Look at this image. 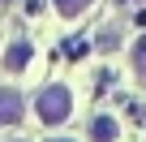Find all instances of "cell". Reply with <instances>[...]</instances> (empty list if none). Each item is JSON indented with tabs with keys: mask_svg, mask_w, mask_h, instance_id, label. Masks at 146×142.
Here are the masks:
<instances>
[{
	"mask_svg": "<svg viewBox=\"0 0 146 142\" xmlns=\"http://www.w3.org/2000/svg\"><path fill=\"white\" fill-rule=\"evenodd\" d=\"M35 112L43 125H64L73 116V91L69 86H43L35 95Z\"/></svg>",
	"mask_w": 146,
	"mask_h": 142,
	"instance_id": "6da1fadb",
	"label": "cell"
},
{
	"mask_svg": "<svg viewBox=\"0 0 146 142\" xmlns=\"http://www.w3.org/2000/svg\"><path fill=\"white\" fill-rule=\"evenodd\" d=\"M30 56H35V47H30L26 39H17V43H9V47H5V56H0V69H5V73H22V69L30 65Z\"/></svg>",
	"mask_w": 146,
	"mask_h": 142,
	"instance_id": "7a4b0ae2",
	"label": "cell"
},
{
	"mask_svg": "<svg viewBox=\"0 0 146 142\" xmlns=\"http://www.w3.org/2000/svg\"><path fill=\"white\" fill-rule=\"evenodd\" d=\"M22 125V95L17 91H0V129Z\"/></svg>",
	"mask_w": 146,
	"mask_h": 142,
	"instance_id": "3957f363",
	"label": "cell"
},
{
	"mask_svg": "<svg viewBox=\"0 0 146 142\" xmlns=\"http://www.w3.org/2000/svg\"><path fill=\"white\" fill-rule=\"evenodd\" d=\"M90 142H120L116 116H95V121H90Z\"/></svg>",
	"mask_w": 146,
	"mask_h": 142,
	"instance_id": "277c9868",
	"label": "cell"
},
{
	"mask_svg": "<svg viewBox=\"0 0 146 142\" xmlns=\"http://www.w3.org/2000/svg\"><path fill=\"white\" fill-rule=\"evenodd\" d=\"M95 5V0H56V13L60 17H78V13H86Z\"/></svg>",
	"mask_w": 146,
	"mask_h": 142,
	"instance_id": "5b68a950",
	"label": "cell"
},
{
	"mask_svg": "<svg viewBox=\"0 0 146 142\" xmlns=\"http://www.w3.org/2000/svg\"><path fill=\"white\" fill-rule=\"evenodd\" d=\"M133 73H137V78H146V39H137V43H133Z\"/></svg>",
	"mask_w": 146,
	"mask_h": 142,
	"instance_id": "8992f818",
	"label": "cell"
},
{
	"mask_svg": "<svg viewBox=\"0 0 146 142\" xmlns=\"http://www.w3.org/2000/svg\"><path fill=\"white\" fill-rule=\"evenodd\" d=\"M95 43H99V47H103V52H112V47H116V43H120V30H116V26H103V30H99V39H95Z\"/></svg>",
	"mask_w": 146,
	"mask_h": 142,
	"instance_id": "52a82bcc",
	"label": "cell"
},
{
	"mask_svg": "<svg viewBox=\"0 0 146 142\" xmlns=\"http://www.w3.org/2000/svg\"><path fill=\"white\" fill-rule=\"evenodd\" d=\"M47 142H73V138H47Z\"/></svg>",
	"mask_w": 146,
	"mask_h": 142,
	"instance_id": "ba28073f",
	"label": "cell"
},
{
	"mask_svg": "<svg viewBox=\"0 0 146 142\" xmlns=\"http://www.w3.org/2000/svg\"><path fill=\"white\" fill-rule=\"evenodd\" d=\"M0 5H13V0H0Z\"/></svg>",
	"mask_w": 146,
	"mask_h": 142,
	"instance_id": "9c48e42d",
	"label": "cell"
}]
</instances>
